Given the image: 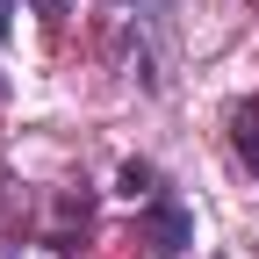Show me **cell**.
I'll return each mask as SVG.
<instances>
[{
    "instance_id": "2",
    "label": "cell",
    "mask_w": 259,
    "mask_h": 259,
    "mask_svg": "<svg viewBox=\"0 0 259 259\" xmlns=\"http://www.w3.org/2000/svg\"><path fill=\"white\" fill-rule=\"evenodd\" d=\"M137 245H144L151 259H180V252L194 245V216H187V202H180L173 187L144 202V216H137Z\"/></svg>"
},
{
    "instance_id": "3",
    "label": "cell",
    "mask_w": 259,
    "mask_h": 259,
    "mask_svg": "<svg viewBox=\"0 0 259 259\" xmlns=\"http://www.w3.org/2000/svg\"><path fill=\"white\" fill-rule=\"evenodd\" d=\"M231 144H238V158L259 173V101H245V108H231Z\"/></svg>"
},
{
    "instance_id": "4",
    "label": "cell",
    "mask_w": 259,
    "mask_h": 259,
    "mask_svg": "<svg viewBox=\"0 0 259 259\" xmlns=\"http://www.w3.org/2000/svg\"><path fill=\"white\" fill-rule=\"evenodd\" d=\"M122 194H130V202H151V194H166V180H158V166L130 158V166H122Z\"/></svg>"
},
{
    "instance_id": "6",
    "label": "cell",
    "mask_w": 259,
    "mask_h": 259,
    "mask_svg": "<svg viewBox=\"0 0 259 259\" xmlns=\"http://www.w3.org/2000/svg\"><path fill=\"white\" fill-rule=\"evenodd\" d=\"M8 29H15V0H0V36H8Z\"/></svg>"
},
{
    "instance_id": "1",
    "label": "cell",
    "mask_w": 259,
    "mask_h": 259,
    "mask_svg": "<svg viewBox=\"0 0 259 259\" xmlns=\"http://www.w3.org/2000/svg\"><path fill=\"white\" fill-rule=\"evenodd\" d=\"M115 22L137 36V51H130V65H137L144 94L166 87V51H173V0H108Z\"/></svg>"
},
{
    "instance_id": "5",
    "label": "cell",
    "mask_w": 259,
    "mask_h": 259,
    "mask_svg": "<svg viewBox=\"0 0 259 259\" xmlns=\"http://www.w3.org/2000/svg\"><path fill=\"white\" fill-rule=\"evenodd\" d=\"M36 8H44V22H65V0H36Z\"/></svg>"
},
{
    "instance_id": "7",
    "label": "cell",
    "mask_w": 259,
    "mask_h": 259,
    "mask_svg": "<svg viewBox=\"0 0 259 259\" xmlns=\"http://www.w3.org/2000/svg\"><path fill=\"white\" fill-rule=\"evenodd\" d=\"M0 94H8V79H0Z\"/></svg>"
}]
</instances>
